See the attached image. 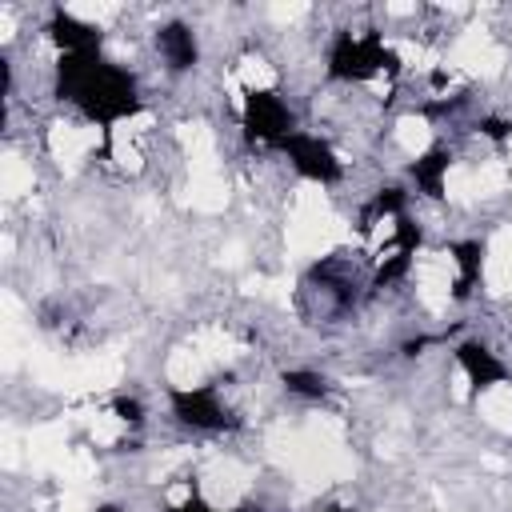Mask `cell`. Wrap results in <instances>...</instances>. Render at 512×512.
<instances>
[{"instance_id":"cell-1","label":"cell","mask_w":512,"mask_h":512,"mask_svg":"<svg viewBox=\"0 0 512 512\" xmlns=\"http://www.w3.org/2000/svg\"><path fill=\"white\" fill-rule=\"evenodd\" d=\"M56 92L64 100H72L100 128H112V124H120V120L140 112L136 76L128 68L104 60L100 52L60 56V64H56Z\"/></svg>"},{"instance_id":"cell-2","label":"cell","mask_w":512,"mask_h":512,"mask_svg":"<svg viewBox=\"0 0 512 512\" xmlns=\"http://www.w3.org/2000/svg\"><path fill=\"white\" fill-rule=\"evenodd\" d=\"M384 68H396V56L384 48V40L376 32H364V36H352V32H340L332 52H328V76L332 80H368Z\"/></svg>"},{"instance_id":"cell-3","label":"cell","mask_w":512,"mask_h":512,"mask_svg":"<svg viewBox=\"0 0 512 512\" xmlns=\"http://www.w3.org/2000/svg\"><path fill=\"white\" fill-rule=\"evenodd\" d=\"M172 416L192 432H224L232 428V408L216 396V388H172L168 392Z\"/></svg>"},{"instance_id":"cell-4","label":"cell","mask_w":512,"mask_h":512,"mask_svg":"<svg viewBox=\"0 0 512 512\" xmlns=\"http://www.w3.org/2000/svg\"><path fill=\"white\" fill-rule=\"evenodd\" d=\"M280 152L288 156V164H292L304 180H316V184H336L340 172H344V164L336 160V152H332L320 136L300 132V128L280 144Z\"/></svg>"},{"instance_id":"cell-5","label":"cell","mask_w":512,"mask_h":512,"mask_svg":"<svg viewBox=\"0 0 512 512\" xmlns=\"http://www.w3.org/2000/svg\"><path fill=\"white\" fill-rule=\"evenodd\" d=\"M244 128L252 140L260 144H284L296 128H292V112L276 92H248L244 96Z\"/></svg>"},{"instance_id":"cell-6","label":"cell","mask_w":512,"mask_h":512,"mask_svg":"<svg viewBox=\"0 0 512 512\" xmlns=\"http://www.w3.org/2000/svg\"><path fill=\"white\" fill-rule=\"evenodd\" d=\"M456 364L464 368V376H468V384H472L476 392L508 380L504 360H500L488 344H480V340H464V344H456Z\"/></svg>"},{"instance_id":"cell-7","label":"cell","mask_w":512,"mask_h":512,"mask_svg":"<svg viewBox=\"0 0 512 512\" xmlns=\"http://www.w3.org/2000/svg\"><path fill=\"white\" fill-rule=\"evenodd\" d=\"M156 48H160V56H164V64H168L172 72H188V68H196V60H200L196 32H192L188 24H180V20H172V24H164V28L156 32Z\"/></svg>"},{"instance_id":"cell-8","label":"cell","mask_w":512,"mask_h":512,"mask_svg":"<svg viewBox=\"0 0 512 512\" xmlns=\"http://www.w3.org/2000/svg\"><path fill=\"white\" fill-rule=\"evenodd\" d=\"M52 40L64 48V56H88V52H100V32L84 20H76L72 12L56 8L52 12V24H48Z\"/></svg>"},{"instance_id":"cell-9","label":"cell","mask_w":512,"mask_h":512,"mask_svg":"<svg viewBox=\"0 0 512 512\" xmlns=\"http://www.w3.org/2000/svg\"><path fill=\"white\" fill-rule=\"evenodd\" d=\"M448 164H452V156H448V148H428L408 172H412V180H416V188L424 192V196H432V200H440L444 196V176H448Z\"/></svg>"},{"instance_id":"cell-10","label":"cell","mask_w":512,"mask_h":512,"mask_svg":"<svg viewBox=\"0 0 512 512\" xmlns=\"http://www.w3.org/2000/svg\"><path fill=\"white\" fill-rule=\"evenodd\" d=\"M452 264H456L452 296L464 300V296L472 292V284L480 280V268H484V244H480V240H460V244H452Z\"/></svg>"},{"instance_id":"cell-11","label":"cell","mask_w":512,"mask_h":512,"mask_svg":"<svg viewBox=\"0 0 512 512\" xmlns=\"http://www.w3.org/2000/svg\"><path fill=\"white\" fill-rule=\"evenodd\" d=\"M284 388H288L292 396H304V400H320V396L328 392V380H324L320 372H308V368H292V372H284Z\"/></svg>"},{"instance_id":"cell-12","label":"cell","mask_w":512,"mask_h":512,"mask_svg":"<svg viewBox=\"0 0 512 512\" xmlns=\"http://www.w3.org/2000/svg\"><path fill=\"white\" fill-rule=\"evenodd\" d=\"M112 412H116L124 424H140V420H144V404H140L136 396H120V400L112 404Z\"/></svg>"},{"instance_id":"cell-13","label":"cell","mask_w":512,"mask_h":512,"mask_svg":"<svg viewBox=\"0 0 512 512\" xmlns=\"http://www.w3.org/2000/svg\"><path fill=\"white\" fill-rule=\"evenodd\" d=\"M480 132H484V136H492V140H508V136H512V124H504V120L488 116V120H480Z\"/></svg>"},{"instance_id":"cell-14","label":"cell","mask_w":512,"mask_h":512,"mask_svg":"<svg viewBox=\"0 0 512 512\" xmlns=\"http://www.w3.org/2000/svg\"><path fill=\"white\" fill-rule=\"evenodd\" d=\"M176 512H220V508H212V504H204L200 496H188V500H184V504H180Z\"/></svg>"},{"instance_id":"cell-15","label":"cell","mask_w":512,"mask_h":512,"mask_svg":"<svg viewBox=\"0 0 512 512\" xmlns=\"http://www.w3.org/2000/svg\"><path fill=\"white\" fill-rule=\"evenodd\" d=\"M96 512H124V508H120V504H100Z\"/></svg>"},{"instance_id":"cell-16","label":"cell","mask_w":512,"mask_h":512,"mask_svg":"<svg viewBox=\"0 0 512 512\" xmlns=\"http://www.w3.org/2000/svg\"><path fill=\"white\" fill-rule=\"evenodd\" d=\"M324 512H344V508H324Z\"/></svg>"}]
</instances>
